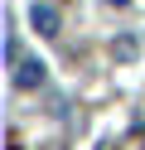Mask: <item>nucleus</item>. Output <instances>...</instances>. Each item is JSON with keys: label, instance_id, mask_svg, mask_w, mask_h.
Listing matches in <instances>:
<instances>
[{"label": "nucleus", "instance_id": "obj_1", "mask_svg": "<svg viewBox=\"0 0 145 150\" xmlns=\"http://www.w3.org/2000/svg\"><path fill=\"white\" fill-rule=\"evenodd\" d=\"M29 24H34L44 39H53V34L63 29V15H58V5H48V0H34V5H29Z\"/></svg>", "mask_w": 145, "mask_h": 150}, {"label": "nucleus", "instance_id": "obj_2", "mask_svg": "<svg viewBox=\"0 0 145 150\" xmlns=\"http://www.w3.org/2000/svg\"><path fill=\"white\" fill-rule=\"evenodd\" d=\"M15 87H24V92L44 87V63H39V58H19L15 63Z\"/></svg>", "mask_w": 145, "mask_h": 150}, {"label": "nucleus", "instance_id": "obj_3", "mask_svg": "<svg viewBox=\"0 0 145 150\" xmlns=\"http://www.w3.org/2000/svg\"><path fill=\"white\" fill-rule=\"evenodd\" d=\"M135 53H140V39H135V34H121V39H116V58L135 63Z\"/></svg>", "mask_w": 145, "mask_h": 150}, {"label": "nucleus", "instance_id": "obj_4", "mask_svg": "<svg viewBox=\"0 0 145 150\" xmlns=\"http://www.w3.org/2000/svg\"><path fill=\"white\" fill-rule=\"evenodd\" d=\"M111 5H131V0H111Z\"/></svg>", "mask_w": 145, "mask_h": 150}]
</instances>
